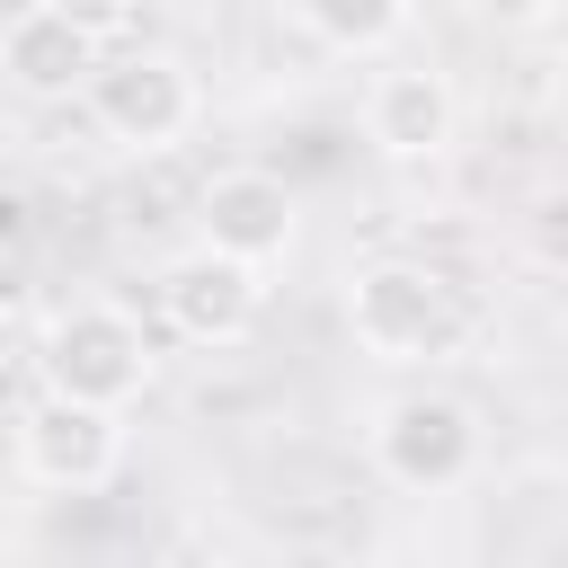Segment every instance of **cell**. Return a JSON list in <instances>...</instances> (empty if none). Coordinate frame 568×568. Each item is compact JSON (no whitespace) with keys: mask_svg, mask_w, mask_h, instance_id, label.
<instances>
[{"mask_svg":"<svg viewBox=\"0 0 568 568\" xmlns=\"http://www.w3.org/2000/svg\"><path fill=\"white\" fill-rule=\"evenodd\" d=\"M479 27H497V36H532V27H550V9L559 0H462Z\"/></svg>","mask_w":568,"mask_h":568,"instance_id":"obj_12","label":"cell"},{"mask_svg":"<svg viewBox=\"0 0 568 568\" xmlns=\"http://www.w3.org/2000/svg\"><path fill=\"white\" fill-rule=\"evenodd\" d=\"M53 9H62L71 27H89L98 44H124V36H133V0H53Z\"/></svg>","mask_w":568,"mask_h":568,"instance_id":"obj_11","label":"cell"},{"mask_svg":"<svg viewBox=\"0 0 568 568\" xmlns=\"http://www.w3.org/2000/svg\"><path fill=\"white\" fill-rule=\"evenodd\" d=\"M293 18H302V36H311L320 53H337V62H382V53L408 36L417 0H293Z\"/></svg>","mask_w":568,"mask_h":568,"instance_id":"obj_10","label":"cell"},{"mask_svg":"<svg viewBox=\"0 0 568 568\" xmlns=\"http://www.w3.org/2000/svg\"><path fill=\"white\" fill-rule=\"evenodd\" d=\"M9 470L44 497H98L124 470V408H89L62 390H36L9 417Z\"/></svg>","mask_w":568,"mask_h":568,"instance_id":"obj_5","label":"cell"},{"mask_svg":"<svg viewBox=\"0 0 568 568\" xmlns=\"http://www.w3.org/2000/svg\"><path fill=\"white\" fill-rule=\"evenodd\" d=\"M195 240L222 248V257H240V266L293 257V240H302V195H293V178H275V169H213V178L195 186Z\"/></svg>","mask_w":568,"mask_h":568,"instance_id":"obj_7","label":"cell"},{"mask_svg":"<svg viewBox=\"0 0 568 568\" xmlns=\"http://www.w3.org/2000/svg\"><path fill=\"white\" fill-rule=\"evenodd\" d=\"M80 106H89V124H98L115 151L160 160V151H178V142L195 133L204 89H195L186 53H169V44H106L98 71H89V89H80Z\"/></svg>","mask_w":568,"mask_h":568,"instance_id":"obj_4","label":"cell"},{"mask_svg":"<svg viewBox=\"0 0 568 568\" xmlns=\"http://www.w3.org/2000/svg\"><path fill=\"white\" fill-rule=\"evenodd\" d=\"M98 36L71 27L53 0H18L9 27H0V80L27 98V106H80L89 71H98Z\"/></svg>","mask_w":568,"mask_h":568,"instance_id":"obj_9","label":"cell"},{"mask_svg":"<svg viewBox=\"0 0 568 568\" xmlns=\"http://www.w3.org/2000/svg\"><path fill=\"white\" fill-rule=\"evenodd\" d=\"M151 373H160L151 328H142V311H124V302L80 293V302L44 311V328H36V390L89 399V408H133V399L151 390Z\"/></svg>","mask_w":568,"mask_h":568,"instance_id":"obj_3","label":"cell"},{"mask_svg":"<svg viewBox=\"0 0 568 568\" xmlns=\"http://www.w3.org/2000/svg\"><path fill=\"white\" fill-rule=\"evenodd\" d=\"M151 302H160V328L169 337H186V346H240L248 328H257V311H266V266H240V257H222V248H178L169 266H160V284H151Z\"/></svg>","mask_w":568,"mask_h":568,"instance_id":"obj_6","label":"cell"},{"mask_svg":"<svg viewBox=\"0 0 568 568\" xmlns=\"http://www.w3.org/2000/svg\"><path fill=\"white\" fill-rule=\"evenodd\" d=\"M346 337H355V355H373L390 373H435L470 346V302L435 257L390 248L346 275Z\"/></svg>","mask_w":568,"mask_h":568,"instance_id":"obj_1","label":"cell"},{"mask_svg":"<svg viewBox=\"0 0 568 568\" xmlns=\"http://www.w3.org/2000/svg\"><path fill=\"white\" fill-rule=\"evenodd\" d=\"M364 462H373V479L399 488V497H462V488L479 479V462H488V426H479V408H470L462 390L408 382V390H390V399L373 408Z\"/></svg>","mask_w":568,"mask_h":568,"instance_id":"obj_2","label":"cell"},{"mask_svg":"<svg viewBox=\"0 0 568 568\" xmlns=\"http://www.w3.org/2000/svg\"><path fill=\"white\" fill-rule=\"evenodd\" d=\"M453 133H462V98H453V80L435 62H382L364 80V142L382 160H399V169L444 160Z\"/></svg>","mask_w":568,"mask_h":568,"instance_id":"obj_8","label":"cell"}]
</instances>
